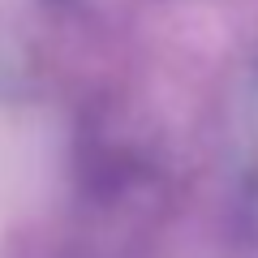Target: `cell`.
<instances>
[{
    "mask_svg": "<svg viewBox=\"0 0 258 258\" xmlns=\"http://www.w3.org/2000/svg\"><path fill=\"white\" fill-rule=\"evenodd\" d=\"M22 172H26V155L18 151V138L9 129H0V215H5V203H9L13 185L22 181Z\"/></svg>",
    "mask_w": 258,
    "mask_h": 258,
    "instance_id": "1",
    "label": "cell"
}]
</instances>
